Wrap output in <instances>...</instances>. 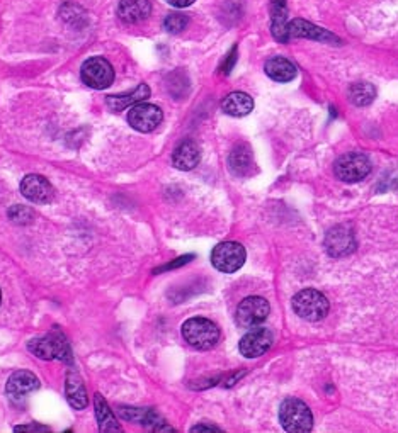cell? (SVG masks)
Segmentation results:
<instances>
[{
	"instance_id": "cell-17",
	"label": "cell",
	"mask_w": 398,
	"mask_h": 433,
	"mask_svg": "<svg viewBox=\"0 0 398 433\" xmlns=\"http://www.w3.org/2000/svg\"><path fill=\"white\" fill-rule=\"evenodd\" d=\"M152 12L150 0H121L117 6V16L128 24H137L145 21Z\"/></svg>"
},
{
	"instance_id": "cell-19",
	"label": "cell",
	"mask_w": 398,
	"mask_h": 433,
	"mask_svg": "<svg viewBox=\"0 0 398 433\" xmlns=\"http://www.w3.org/2000/svg\"><path fill=\"white\" fill-rule=\"evenodd\" d=\"M201 160V151L199 146L191 139H186L176 148L172 155V164L174 167L179 170H192L198 167Z\"/></svg>"
},
{
	"instance_id": "cell-11",
	"label": "cell",
	"mask_w": 398,
	"mask_h": 433,
	"mask_svg": "<svg viewBox=\"0 0 398 433\" xmlns=\"http://www.w3.org/2000/svg\"><path fill=\"white\" fill-rule=\"evenodd\" d=\"M21 194H23L26 199H29L31 203L48 204L53 201L55 191L53 186H51L45 177L36 173H31L26 175L23 182H21Z\"/></svg>"
},
{
	"instance_id": "cell-6",
	"label": "cell",
	"mask_w": 398,
	"mask_h": 433,
	"mask_svg": "<svg viewBox=\"0 0 398 433\" xmlns=\"http://www.w3.org/2000/svg\"><path fill=\"white\" fill-rule=\"evenodd\" d=\"M80 77L87 87L103 90L108 89L115 82V70H112V65L106 58L94 56V58H89L82 65Z\"/></svg>"
},
{
	"instance_id": "cell-21",
	"label": "cell",
	"mask_w": 398,
	"mask_h": 433,
	"mask_svg": "<svg viewBox=\"0 0 398 433\" xmlns=\"http://www.w3.org/2000/svg\"><path fill=\"white\" fill-rule=\"evenodd\" d=\"M221 109L229 116L234 117H243L251 114L253 109V100L245 92H231L221 100Z\"/></svg>"
},
{
	"instance_id": "cell-8",
	"label": "cell",
	"mask_w": 398,
	"mask_h": 433,
	"mask_svg": "<svg viewBox=\"0 0 398 433\" xmlns=\"http://www.w3.org/2000/svg\"><path fill=\"white\" fill-rule=\"evenodd\" d=\"M269 303L264 299V297L259 296H251L245 297L242 303L239 304L237 308V318L239 326L242 328H253L259 326L266 321V318L269 316Z\"/></svg>"
},
{
	"instance_id": "cell-4",
	"label": "cell",
	"mask_w": 398,
	"mask_h": 433,
	"mask_svg": "<svg viewBox=\"0 0 398 433\" xmlns=\"http://www.w3.org/2000/svg\"><path fill=\"white\" fill-rule=\"evenodd\" d=\"M329 301L320 291L303 289L293 297V309L306 321H320L329 314Z\"/></svg>"
},
{
	"instance_id": "cell-13",
	"label": "cell",
	"mask_w": 398,
	"mask_h": 433,
	"mask_svg": "<svg viewBox=\"0 0 398 433\" xmlns=\"http://www.w3.org/2000/svg\"><path fill=\"white\" fill-rule=\"evenodd\" d=\"M39 389V379L31 370H16L7 379L6 391L12 397H24Z\"/></svg>"
},
{
	"instance_id": "cell-30",
	"label": "cell",
	"mask_w": 398,
	"mask_h": 433,
	"mask_svg": "<svg viewBox=\"0 0 398 433\" xmlns=\"http://www.w3.org/2000/svg\"><path fill=\"white\" fill-rule=\"evenodd\" d=\"M191 432H221V430L218 427H213V425H198V427L192 428Z\"/></svg>"
},
{
	"instance_id": "cell-7",
	"label": "cell",
	"mask_w": 398,
	"mask_h": 433,
	"mask_svg": "<svg viewBox=\"0 0 398 433\" xmlns=\"http://www.w3.org/2000/svg\"><path fill=\"white\" fill-rule=\"evenodd\" d=\"M211 264L223 274L237 272L245 264V248L237 242H223L216 245L211 253Z\"/></svg>"
},
{
	"instance_id": "cell-31",
	"label": "cell",
	"mask_w": 398,
	"mask_h": 433,
	"mask_svg": "<svg viewBox=\"0 0 398 433\" xmlns=\"http://www.w3.org/2000/svg\"><path fill=\"white\" fill-rule=\"evenodd\" d=\"M0 301H2V292H0Z\"/></svg>"
},
{
	"instance_id": "cell-26",
	"label": "cell",
	"mask_w": 398,
	"mask_h": 433,
	"mask_svg": "<svg viewBox=\"0 0 398 433\" xmlns=\"http://www.w3.org/2000/svg\"><path fill=\"white\" fill-rule=\"evenodd\" d=\"M9 216H11L14 221H19L24 220L26 216H33V213H31L29 209H24L21 208V205H17V208H12L11 211H9ZM26 220H28V218H26Z\"/></svg>"
},
{
	"instance_id": "cell-5",
	"label": "cell",
	"mask_w": 398,
	"mask_h": 433,
	"mask_svg": "<svg viewBox=\"0 0 398 433\" xmlns=\"http://www.w3.org/2000/svg\"><path fill=\"white\" fill-rule=\"evenodd\" d=\"M334 172L337 178L347 183H356L361 182L362 178L367 177V173L371 172V161L366 155L362 153L352 151L345 153V155L337 159L334 165Z\"/></svg>"
},
{
	"instance_id": "cell-28",
	"label": "cell",
	"mask_w": 398,
	"mask_h": 433,
	"mask_svg": "<svg viewBox=\"0 0 398 433\" xmlns=\"http://www.w3.org/2000/svg\"><path fill=\"white\" fill-rule=\"evenodd\" d=\"M235 60H237V50L234 48V50H231V53L229 55V60H226L225 67H223V73H230V70H231V67H234Z\"/></svg>"
},
{
	"instance_id": "cell-22",
	"label": "cell",
	"mask_w": 398,
	"mask_h": 433,
	"mask_svg": "<svg viewBox=\"0 0 398 433\" xmlns=\"http://www.w3.org/2000/svg\"><path fill=\"white\" fill-rule=\"evenodd\" d=\"M264 70L269 78H273L274 82H281V84L291 82L296 77V67L283 56H274V58L266 61Z\"/></svg>"
},
{
	"instance_id": "cell-27",
	"label": "cell",
	"mask_w": 398,
	"mask_h": 433,
	"mask_svg": "<svg viewBox=\"0 0 398 433\" xmlns=\"http://www.w3.org/2000/svg\"><path fill=\"white\" fill-rule=\"evenodd\" d=\"M14 432H50V428L41 425H26V427H16Z\"/></svg>"
},
{
	"instance_id": "cell-10",
	"label": "cell",
	"mask_w": 398,
	"mask_h": 433,
	"mask_svg": "<svg viewBox=\"0 0 398 433\" xmlns=\"http://www.w3.org/2000/svg\"><path fill=\"white\" fill-rule=\"evenodd\" d=\"M273 345V333L268 328L253 326L248 333H245L240 340V353L247 358H257L264 356Z\"/></svg>"
},
{
	"instance_id": "cell-20",
	"label": "cell",
	"mask_w": 398,
	"mask_h": 433,
	"mask_svg": "<svg viewBox=\"0 0 398 433\" xmlns=\"http://www.w3.org/2000/svg\"><path fill=\"white\" fill-rule=\"evenodd\" d=\"M229 167L239 177H247L253 172V155L247 144L240 143L231 150L229 156Z\"/></svg>"
},
{
	"instance_id": "cell-3",
	"label": "cell",
	"mask_w": 398,
	"mask_h": 433,
	"mask_svg": "<svg viewBox=\"0 0 398 433\" xmlns=\"http://www.w3.org/2000/svg\"><path fill=\"white\" fill-rule=\"evenodd\" d=\"M279 422L284 430L291 433H306L313 427L312 411L303 401L296 400V397H288L283 401L281 408H279Z\"/></svg>"
},
{
	"instance_id": "cell-18",
	"label": "cell",
	"mask_w": 398,
	"mask_h": 433,
	"mask_svg": "<svg viewBox=\"0 0 398 433\" xmlns=\"http://www.w3.org/2000/svg\"><path fill=\"white\" fill-rule=\"evenodd\" d=\"M148 97H150V87L147 84H140L137 89L126 92V94L122 95H109L106 99V104L112 112H117L126 107L137 106L140 102H145Z\"/></svg>"
},
{
	"instance_id": "cell-14",
	"label": "cell",
	"mask_w": 398,
	"mask_h": 433,
	"mask_svg": "<svg viewBox=\"0 0 398 433\" xmlns=\"http://www.w3.org/2000/svg\"><path fill=\"white\" fill-rule=\"evenodd\" d=\"M290 23H288L286 0H271V31L276 41H290Z\"/></svg>"
},
{
	"instance_id": "cell-16",
	"label": "cell",
	"mask_w": 398,
	"mask_h": 433,
	"mask_svg": "<svg viewBox=\"0 0 398 433\" xmlns=\"http://www.w3.org/2000/svg\"><path fill=\"white\" fill-rule=\"evenodd\" d=\"M65 395H67V400L72 408L84 410L89 405V396H87L84 380H82L77 370H68L67 379H65Z\"/></svg>"
},
{
	"instance_id": "cell-29",
	"label": "cell",
	"mask_w": 398,
	"mask_h": 433,
	"mask_svg": "<svg viewBox=\"0 0 398 433\" xmlns=\"http://www.w3.org/2000/svg\"><path fill=\"white\" fill-rule=\"evenodd\" d=\"M167 2L170 4V6L182 9V7H189L191 4L196 2V0H167Z\"/></svg>"
},
{
	"instance_id": "cell-12",
	"label": "cell",
	"mask_w": 398,
	"mask_h": 433,
	"mask_svg": "<svg viewBox=\"0 0 398 433\" xmlns=\"http://www.w3.org/2000/svg\"><path fill=\"white\" fill-rule=\"evenodd\" d=\"M325 247L329 255L332 257H342L351 253L356 248V240L354 233L345 226H335L334 230L329 231L325 238Z\"/></svg>"
},
{
	"instance_id": "cell-24",
	"label": "cell",
	"mask_w": 398,
	"mask_h": 433,
	"mask_svg": "<svg viewBox=\"0 0 398 433\" xmlns=\"http://www.w3.org/2000/svg\"><path fill=\"white\" fill-rule=\"evenodd\" d=\"M347 97L354 106H367V104H371L376 97V90L375 87L371 84H367V82H357V84H352L349 87L347 92Z\"/></svg>"
},
{
	"instance_id": "cell-23",
	"label": "cell",
	"mask_w": 398,
	"mask_h": 433,
	"mask_svg": "<svg viewBox=\"0 0 398 433\" xmlns=\"http://www.w3.org/2000/svg\"><path fill=\"white\" fill-rule=\"evenodd\" d=\"M94 406H95V417H98V423H99V430L100 432H121L120 423H117V419L115 415H112V411L109 410V406L106 401H104V397L99 395L94 396Z\"/></svg>"
},
{
	"instance_id": "cell-15",
	"label": "cell",
	"mask_w": 398,
	"mask_h": 433,
	"mask_svg": "<svg viewBox=\"0 0 398 433\" xmlns=\"http://www.w3.org/2000/svg\"><path fill=\"white\" fill-rule=\"evenodd\" d=\"M290 38H305V39H315V41L320 43H340L339 38L329 33V31L318 28L308 21L303 19H293L290 23Z\"/></svg>"
},
{
	"instance_id": "cell-2",
	"label": "cell",
	"mask_w": 398,
	"mask_h": 433,
	"mask_svg": "<svg viewBox=\"0 0 398 433\" xmlns=\"http://www.w3.org/2000/svg\"><path fill=\"white\" fill-rule=\"evenodd\" d=\"M182 336L191 347L198 350L213 348L220 340V330L208 318H191L182 325Z\"/></svg>"
},
{
	"instance_id": "cell-1",
	"label": "cell",
	"mask_w": 398,
	"mask_h": 433,
	"mask_svg": "<svg viewBox=\"0 0 398 433\" xmlns=\"http://www.w3.org/2000/svg\"><path fill=\"white\" fill-rule=\"evenodd\" d=\"M28 348L31 353H34L38 358H43V360H72L70 345L61 331H50V333L33 338L28 343Z\"/></svg>"
},
{
	"instance_id": "cell-25",
	"label": "cell",
	"mask_w": 398,
	"mask_h": 433,
	"mask_svg": "<svg viewBox=\"0 0 398 433\" xmlns=\"http://www.w3.org/2000/svg\"><path fill=\"white\" fill-rule=\"evenodd\" d=\"M187 24H189V17L186 14H179V12H176V14H169L164 21V28L172 34L182 33V31L187 28Z\"/></svg>"
},
{
	"instance_id": "cell-9",
	"label": "cell",
	"mask_w": 398,
	"mask_h": 433,
	"mask_svg": "<svg viewBox=\"0 0 398 433\" xmlns=\"http://www.w3.org/2000/svg\"><path fill=\"white\" fill-rule=\"evenodd\" d=\"M162 117H164V114H162L160 107L147 102H140L137 106L130 107L128 112V122L131 128L140 131V133H150L160 124Z\"/></svg>"
}]
</instances>
